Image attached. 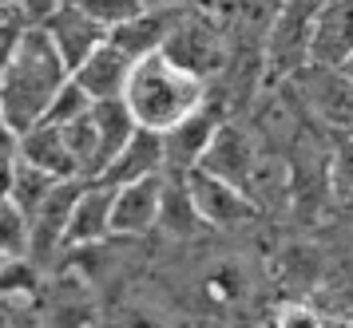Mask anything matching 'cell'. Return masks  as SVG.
<instances>
[{"mask_svg": "<svg viewBox=\"0 0 353 328\" xmlns=\"http://www.w3.org/2000/svg\"><path fill=\"white\" fill-rule=\"evenodd\" d=\"M167 166V142H163L159 131H135L123 151L112 158V166L99 174L96 182H108V186H128V182H139V178H151V174H163Z\"/></svg>", "mask_w": 353, "mask_h": 328, "instance_id": "8fae6325", "label": "cell"}, {"mask_svg": "<svg viewBox=\"0 0 353 328\" xmlns=\"http://www.w3.org/2000/svg\"><path fill=\"white\" fill-rule=\"evenodd\" d=\"M88 186V178H64V182H56L52 194L40 202L32 218H28V257L32 261H44L56 245H64V234H68V218H72V210H76V198L83 194Z\"/></svg>", "mask_w": 353, "mask_h": 328, "instance_id": "ba28073f", "label": "cell"}, {"mask_svg": "<svg viewBox=\"0 0 353 328\" xmlns=\"http://www.w3.org/2000/svg\"><path fill=\"white\" fill-rule=\"evenodd\" d=\"M20 32H24V24H17V20H8V24H0V72L8 67V60H12V52H17V40Z\"/></svg>", "mask_w": 353, "mask_h": 328, "instance_id": "484cf974", "label": "cell"}, {"mask_svg": "<svg viewBox=\"0 0 353 328\" xmlns=\"http://www.w3.org/2000/svg\"><path fill=\"white\" fill-rule=\"evenodd\" d=\"M294 87L318 123H325L330 131H341V135H353V83L341 67L302 63L294 72Z\"/></svg>", "mask_w": 353, "mask_h": 328, "instance_id": "3957f363", "label": "cell"}, {"mask_svg": "<svg viewBox=\"0 0 353 328\" xmlns=\"http://www.w3.org/2000/svg\"><path fill=\"white\" fill-rule=\"evenodd\" d=\"M325 328H330V325H325Z\"/></svg>", "mask_w": 353, "mask_h": 328, "instance_id": "d6a6232c", "label": "cell"}, {"mask_svg": "<svg viewBox=\"0 0 353 328\" xmlns=\"http://www.w3.org/2000/svg\"><path fill=\"white\" fill-rule=\"evenodd\" d=\"M163 186H167L163 174L115 186L112 234H147V230H155L159 226V210H163Z\"/></svg>", "mask_w": 353, "mask_h": 328, "instance_id": "30bf717a", "label": "cell"}, {"mask_svg": "<svg viewBox=\"0 0 353 328\" xmlns=\"http://www.w3.org/2000/svg\"><path fill=\"white\" fill-rule=\"evenodd\" d=\"M183 182L191 190V202L199 210L203 226H214V230H234L242 221H254L258 218V206L254 198L246 194L242 186L226 182L219 174L203 171V166H191L183 171Z\"/></svg>", "mask_w": 353, "mask_h": 328, "instance_id": "277c9868", "label": "cell"}, {"mask_svg": "<svg viewBox=\"0 0 353 328\" xmlns=\"http://www.w3.org/2000/svg\"><path fill=\"white\" fill-rule=\"evenodd\" d=\"M131 67H135V60H131V56H123V52L108 40V44L96 47V52H92V56H88V60L72 72V79H76L83 91L99 103V99H119V95H123Z\"/></svg>", "mask_w": 353, "mask_h": 328, "instance_id": "4fadbf2b", "label": "cell"}, {"mask_svg": "<svg viewBox=\"0 0 353 328\" xmlns=\"http://www.w3.org/2000/svg\"><path fill=\"white\" fill-rule=\"evenodd\" d=\"M92 95L83 91L76 79H68L64 87L56 91V99H52V107H48V115H44V123H52V127H68V123H76V119H83L88 111H92Z\"/></svg>", "mask_w": 353, "mask_h": 328, "instance_id": "ffe728a7", "label": "cell"}, {"mask_svg": "<svg viewBox=\"0 0 353 328\" xmlns=\"http://www.w3.org/2000/svg\"><path fill=\"white\" fill-rule=\"evenodd\" d=\"M341 72H345V76H350V83H353V56H350L345 63H341Z\"/></svg>", "mask_w": 353, "mask_h": 328, "instance_id": "f546056e", "label": "cell"}, {"mask_svg": "<svg viewBox=\"0 0 353 328\" xmlns=\"http://www.w3.org/2000/svg\"><path fill=\"white\" fill-rule=\"evenodd\" d=\"M159 226L175 237H187L203 226V218H199V210H194V202H191V190L183 182V174H179V182H167V186H163Z\"/></svg>", "mask_w": 353, "mask_h": 328, "instance_id": "ac0fdd59", "label": "cell"}, {"mask_svg": "<svg viewBox=\"0 0 353 328\" xmlns=\"http://www.w3.org/2000/svg\"><path fill=\"white\" fill-rule=\"evenodd\" d=\"M219 127H223V119L203 103L194 115H187L179 127H171V131L163 135V142H167V162H175V166H183V171L199 166L203 155L210 151L214 135H219Z\"/></svg>", "mask_w": 353, "mask_h": 328, "instance_id": "9a60e30c", "label": "cell"}, {"mask_svg": "<svg viewBox=\"0 0 353 328\" xmlns=\"http://www.w3.org/2000/svg\"><path fill=\"white\" fill-rule=\"evenodd\" d=\"M28 214L12 202L0 206V253L8 257H28Z\"/></svg>", "mask_w": 353, "mask_h": 328, "instance_id": "44dd1931", "label": "cell"}, {"mask_svg": "<svg viewBox=\"0 0 353 328\" xmlns=\"http://www.w3.org/2000/svg\"><path fill=\"white\" fill-rule=\"evenodd\" d=\"M278 328H325L321 325V316L314 309H305V305H286L282 313H278Z\"/></svg>", "mask_w": 353, "mask_h": 328, "instance_id": "d4e9b609", "label": "cell"}, {"mask_svg": "<svg viewBox=\"0 0 353 328\" xmlns=\"http://www.w3.org/2000/svg\"><path fill=\"white\" fill-rule=\"evenodd\" d=\"M92 119H96L99 151H103V171H108V166H112V158L123 151V142L139 131V123H135L131 107L123 103V95H119V99H99L96 107H92Z\"/></svg>", "mask_w": 353, "mask_h": 328, "instance_id": "e0dca14e", "label": "cell"}, {"mask_svg": "<svg viewBox=\"0 0 353 328\" xmlns=\"http://www.w3.org/2000/svg\"><path fill=\"white\" fill-rule=\"evenodd\" d=\"M36 289V261L32 257H8L0 269V297H28Z\"/></svg>", "mask_w": 353, "mask_h": 328, "instance_id": "603a6c76", "label": "cell"}, {"mask_svg": "<svg viewBox=\"0 0 353 328\" xmlns=\"http://www.w3.org/2000/svg\"><path fill=\"white\" fill-rule=\"evenodd\" d=\"M17 158L40 166L44 174L60 178V182H64V178H80V166H76V158H72V151H68L64 131L52 127V123H40V127H32L28 135H20Z\"/></svg>", "mask_w": 353, "mask_h": 328, "instance_id": "2e32d148", "label": "cell"}, {"mask_svg": "<svg viewBox=\"0 0 353 328\" xmlns=\"http://www.w3.org/2000/svg\"><path fill=\"white\" fill-rule=\"evenodd\" d=\"M334 194L353 202V135H345V142L334 155Z\"/></svg>", "mask_w": 353, "mask_h": 328, "instance_id": "cb8c5ba5", "label": "cell"}, {"mask_svg": "<svg viewBox=\"0 0 353 328\" xmlns=\"http://www.w3.org/2000/svg\"><path fill=\"white\" fill-rule=\"evenodd\" d=\"M12 178H17V155L0 151V206L12 198Z\"/></svg>", "mask_w": 353, "mask_h": 328, "instance_id": "4316f807", "label": "cell"}, {"mask_svg": "<svg viewBox=\"0 0 353 328\" xmlns=\"http://www.w3.org/2000/svg\"><path fill=\"white\" fill-rule=\"evenodd\" d=\"M68 79L72 72H68L64 56L56 52L52 36L40 24H24L12 60L0 72V107L17 135H28L32 127L44 123L52 99Z\"/></svg>", "mask_w": 353, "mask_h": 328, "instance_id": "6da1fadb", "label": "cell"}, {"mask_svg": "<svg viewBox=\"0 0 353 328\" xmlns=\"http://www.w3.org/2000/svg\"><path fill=\"white\" fill-rule=\"evenodd\" d=\"M76 4H80L92 20H99L108 32L119 28V24H128L131 16H139L147 8L143 0H76Z\"/></svg>", "mask_w": 353, "mask_h": 328, "instance_id": "7402d4cb", "label": "cell"}, {"mask_svg": "<svg viewBox=\"0 0 353 328\" xmlns=\"http://www.w3.org/2000/svg\"><path fill=\"white\" fill-rule=\"evenodd\" d=\"M40 28L52 36V44H56V52L64 56V63H68V72H76L96 47H103L108 44V36L112 32L103 28L99 20H92V16L83 12L76 0H64V4H56L48 12V20L40 24Z\"/></svg>", "mask_w": 353, "mask_h": 328, "instance_id": "8992f818", "label": "cell"}, {"mask_svg": "<svg viewBox=\"0 0 353 328\" xmlns=\"http://www.w3.org/2000/svg\"><path fill=\"white\" fill-rule=\"evenodd\" d=\"M353 56V0H325L310 24L305 63L341 67Z\"/></svg>", "mask_w": 353, "mask_h": 328, "instance_id": "52a82bcc", "label": "cell"}, {"mask_svg": "<svg viewBox=\"0 0 353 328\" xmlns=\"http://www.w3.org/2000/svg\"><path fill=\"white\" fill-rule=\"evenodd\" d=\"M17 142H20V135L12 131L8 115H4V107H0V151H4V155H17Z\"/></svg>", "mask_w": 353, "mask_h": 328, "instance_id": "83f0119b", "label": "cell"}, {"mask_svg": "<svg viewBox=\"0 0 353 328\" xmlns=\"http://www.w3.org/2000/svg\"><path fill=\"white\" fill-rule=\"evenodd\" d=\"M254 162H258V155H254V146H250V139L242 135L239 127L223 123V127H219V135H214V142H210V151L203 155V162H199V166L246 190V186H250V171H254ZM246 194H250V190H246Z\"/></svg>", "mask_w": 353, "mask_h": 328, "instance_id": "5bb4252c", "label": "cell"}, {"mask_svg": "<svg viewBox=\"0 0 353 328\" xmlns=\"http://www.w3.org/2000/svg\"><path fill=\"white\" fill-rule=\"evenodd\" d=\"M112 210H115V186L108 182H88L76 198V210L68 218L64 245H96L112 237Z\"/></svg>", "mask_w": 353, "mask_h": 328, "instance_id": "7c38bea8", "label": "cell"}, {"mask_svg": "<svg viewBox=\"0 0 353 328\" xmlns=\"http://www.w3.org/2000/svg\"><path fill=\"white\" fill-rule=\"evenodd\" d=\"M123 103L131 107L135 123L143 131L167 135L171 127H179L187 115H194L207 103V79L191 76L187 67L167 60L163 52H151L143 60H135V67H131Z\"/></svg>", "mask_w": 353, "mask_h": 328, "instance_id": "7a4b0ae2", "label": "cell"}, {"mask_svg": "<svg viewBox=\"0 0 353 328\" xmlns=\"http://www.w3.org/2000/svg\"><path fill=\"white\" fill-rule=\"evenodd\" d=\"M163 56H167V60H175L179 67H187L191 76L207 79L210 72H219V67H223L226 44H223V36H219V28H214L210 20L187 12L175 24V32L167 36Z\"/></svg>", "mask_w": 353, "mask_h": 328, "instance_id": "5b68a950", "label": "cell"}, {"mask_svg": "<svg viewBox=\"0 0 353 328\" xmlns=\"http://www.w3.org/2000/svg\"><path fill=\"white\" fill-rule=\"evenodd\" d=\"M0 4H8V8H12V4H17V0H0Z\"/></svg>", "mask_w": 353, "mask_h": 328, "instance_id": "1f68e13d", "label": "cell"}, {"mask_svg": "<svg viewBox=\"0 0 353 328\" xmlns=\"http://www.w3.org/2000/svg\"><path fill=\"white\" fill-rule=\"evenodd\" d=\"M191 12V8H183V4H159V8H143L139 16H131L128 24H119V28H112V40L123 56H131V60H143V56H151V52H163V44H167V36L175 32V24L183 20V16Z\"/></svg>", "mask_w": 353, "mask_h": 328, "instance_id": "9c48e42d", "label": "cell"}, {"mask_svg": "<svg viewBox=\"0 0 353 328\" xmlns=\"http://www.w3.org/2000/svg\"><path fill=\"white\" fill-rule=\"evenodd\" d=\"M8 20H17V12H12L8 4H0V24H8Z\"/></svg>", "mask_w": 353, "mask_h": 328, "instance_id": "f1b7e54d", "label": "cell"}, {"mask_svg": "<svg viewBox=\"0 0 353 328\" xmlns=\"http://www.w3.org/2000/svg\"><path fill=\"white\" fill-rule=\"evenodd\" d=\"M56 182H60V178H52V174H44L40 166H32V162L17 158V178H12V198H8V202L32 218L36 210H40V202L52 194V186H56Z\"/></svg>", "mask_w": 353, "mask_h": 328, "instance_id": "d6986e66", "label": "cell"}, {"mask_svg": "<svg viewBox=\"0 0 353 328\" xmlns=\"http://www.w3.org/2000/svg\"><path fill=\"white\" fill-rule=\"evenodd\" d=\"M4 261H8V253H0V269H4Z\"/></svg>", "mask_w": 353, "mask_h": 328, "instance_id": "4dcf8cb0", "label": "cell"}]
</instances>
